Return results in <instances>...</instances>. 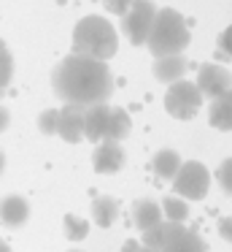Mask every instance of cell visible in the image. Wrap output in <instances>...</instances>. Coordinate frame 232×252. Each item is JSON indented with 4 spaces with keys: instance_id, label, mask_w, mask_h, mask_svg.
I'll list each match as a JSON object with an SVG mask.
<instances>
[{
    "instance_id": "6da1fadb",
    "label": "cell",
    "mask_w": 232,
    "mask_h": 252,
    "mask_svg": "<svg viewBox=\"0 0 232 252\" xmlns=\"http://www.w3.org/2000/svg\"><path fill=\"white\" fill-rule=\"evenodd\" d=\"M52 90L62 103L78 106V109L108 103V98L113 95V73L108 63L70 55L54 65Z\"/></svg>"
},
{
    "instance_id": "7a4b0ae2",
    "label": "cell",
    "mask_w": 232,
    "mask_h": 252,
    "mask_svg": "<svg viewBox=\"0 0 232 252\" xmlns=\"http://www.w3.org/2000/svg\"><path fill=\"white\" fill-rule=\"evenodd\" d=\"M70 46H73V55L108 63L119 49V35L105 17H84L76 25Z\"/></svg>"
},
{
    "instance_id": "3957f363",
    "label": "cell",
    "mask_w": 232,
    "mask_h": 252,
    "mask_svg": "<svg viewBox=\"0 0 232 252\" xmlns=\"http://www.w3.org/2000/svg\"><path fill=\"white\" fill-rule=\"evenodd\" d=\"M189 30L183 22L181 11L176 8H156L154 25L149 30L146 46L154 57H167V55H181L189 46Z\"/></svg>"
},
{
    "instance_id": "277c9868",
    "label": "cell",
    "mask_w": 232,
    "mask_h": 252,
    "mask_svg": "<svg viewBox=\"0 0 232 252\" xmlns=\"http://www.w3.org/2000/svg\"><path fill=\"white\" fill-rule=\"evenodd\" d=\"M210 190V174L203 163L189 160L181 163L178 174L173 176V192L178 198H189V201H203Z\"/></svg>"
},
{
    "instance_id": "5b68a950",
    "label": "cell",
    "mask_w": 232,
    "mask_h": 252,
    "mask_svg": "<svg viewBox=\"0 0 232 252\" xmlns=\"http://www.w3.org/2000/svg\"><path fill=\"white\" fill-rule=\"evenodd\" d=\"M203 106V95L200 90L194 87V82H173L167 84V93H165V109L170 117L176 120H192L197 114V109Z\"/></svg>"
},
{
    "instance_id": "8992f818",
    "label": "cell",
    "mask_w": 232,
    "mask_h": 252,
    "mask_svg": "<svg viewBox=\"0 0 232 252\" xmlns=\"http://www.w3.org/2000/svg\"><path fill=\"white\" fill-rule=\"evenodd\" d=\"M154 17H156V6L151 0H135L132 6L127 8V14H122V30L132 46L146 44L149 30L154 25Z\"/></svg>"
},
{
    "instance_id": "52a82bcc",
    "label": "cell",
    "mask_w": 232,
    "mask_h": 252,
    "mask_svg": "<svg viewBox=\"0 0 232 252\" xmlns=\"http://www.w3.org/2000/svg\"><path fill=\"white\" fill-rule=\"evenodd\" d=\"M194 87L200 90L203 98L213 100V98H219V95H224L227 90H232V73L227 71V68L216 65V63H205V65H200V71H197Z\"/></svg>"
},
{
    "instance_id": "ba28073f",
    "label": "cell",
    "mask_w": 232,
    "mask_h": 252,
    "mask_svg": "<svg viewBox=\"0 0 232 252\" xmlns=\"http://www.w3.org/2000/svg\"><path fill=\"white\" fill-rule=\"evenodd\" d=\"M159 252H208V244L203 241L200 233L173 222V228H170V233H167V239H165Z\"/></svg>"
},
{
    "instance_id": "9c48e42d",
    "label": "cell",
    "mask_w": 232,
    "mask_h": 252,
    "mask_svg": "<svg viewBox=\"0 0 232 252\" xmlns=\"http://www.w3.org/2000/svg\"><path fill=\"white\" fill-rule=\"evenodd\" d=\"M108 114H111V106L108 103L86 106L84 117H81V133H84V138L100 144L105 138V130H108Z\"/></svg>"
},
{
    "instance_id": "30bf717a",
    "label": "cell",
    "mask_w": 232,
    "mask_h": 252,
    "mask_svg": "<svg viewBox=\"0 0 232 252\" xmlns=\"http://www.w3.org/2000/svg\"><path fill=\"white\" fill-rule=\"evenodd\" d=\"M92 165L97 174H116L124 165V149L119 141H100L92 155Z\"/></svg>"
},
{
    "instance_id": "8fae6325",
    "label": "cell",
    "mask_w": 232,
    "mask_h": 252,
    "mask_svg": "<svg viewBox=\"0 0 232 252\" xmlns=\"http://www.w3.org/2000/svg\"><path fill=\"white\" fill-rule=\"evenodd\" d=\"M81 117H84V109L65 103L62 109H59L57 136H59V138H65L68 144H78L81 138H84V133H81Z\"/></svg>"
},
{
    "instance_id": "7c38bea8",
    "label": "cell",
    "mask_w": 232,
    "mask_h": 252,
    "mask_svg": "<svg viewBox=\"0 0 232 252\" xmlns=\"http://www.w3.org/2000/svg\"><path fill=\"white\" fill-rule=\"evenodd\" d=\"M186 71H189V63L181 55H167V57H156L154 60V76L162 84L181 82Z\"/></svg>"
},
{
    "instance_id": "4fadbf2b",
    "label": "cell",
    "mask_w": 232,
    "mask_h": 252,
    "mask_svg": "<svg viewBox=\"0 0 232 252\" xmlns=\"http://www.w3.org/2000/svg\"><path fill=\"white\" fill-rule=\"evenodd\" d=\"M27 217H30V203L22 195H8L0 201V222L5 228H19L27 222Z\"/></svg>"
},
{
    "instance_id": "5bb4252c",
    "label": "cell",
    "mask_w": 232,
    "mask_h": 252,
    "mask_svg": "<svg viewBox=\"0 0 232 252\" xmlns=\"http://www.w3.org/2000/svg\"><path fill=\"white\" fill-rule=\"evenodd\" d=\"M208 122L216 130H232V90L208 103Z\"/></svg>"
},
{
    "instance_id": "9a60e30c",
    "label": "cell",
    "mask_w": 232,
    "mask_h": 252,
    "mask_svg": "<svg viewBox=\"0 0 232 252\" xmlns=\"http://www.w3.org/2000/svg\"><path fill=\"white\" fill-rule=\"evenodd\" d=\"M181 163H183V160L178 158L176 149H159V152L151 158V171H154L162 182H173V176L178 174Z\"/></svg>"
},
{
    "instance_id": "2e32d148",
    "label": "cell",
    "mask_w": 232,
    "mask_h": 252,
    "mask_svg": "<svg viewBox=\"0 0 232 252\" xmlns=\"http://www.w3.org/2000/svg\"><path fill=\"white\" fill-rule=\"evenodd\" d=\"M132 220H135V225H138V230H146V228H151V225L162 222L165 217H162L159 203H154L151 198H140L132 206Z\"/></svg>"
},
{
    "instance_id": "e0dca14e",
    "label": "cell",
    "mask_w": 232,
    "mask_h": 252,
    "mask_svg": "<svg viewBox=\"0 0 232 252\" xmlns=\"http://www.w3.org/2000/svg\"><path fill=\"white\" fill-rule=\"evenodd\" d=\"M116 214H119V203L116 198L111 195H97L92 201V220H95L100 228H111L116 222Z\"/></svg>"
},
{
    "instance_id": "ac0fdd59",
    "label": "cell",
    "mask_w": 232,
    "mask_h": 252,
    "mask_svg": "<svg viewBox=\"0 0 232 252\" xmlns=\"http://www.w3.org/2000/svg\"><path fill=\"white\" fill-rule=\"evenodd\" d=\"M127 133H129V114L124 109H111V114H108V130H105L103 141H122Z\"/></svg>"
},
{
    "instance_id": "d6986e66",
    "label": "cell",
    "mask_w": 232,
    "mask_h": 252,
    "mask_svg": "<svg viewBox=\"0 0 232 252\" xmlns=\"http://www.w3.org/2000/svg\"><path fill=\"white\" fill-rule=\"evenodd\" d=\"M170 228H173V222L162 220V222H156V225H151V228L140 230V247H149V250L159 252L162 244H165V239H167V233H170Z\"/></svg>"
},
{
    "instance_id": "ffe728a7",
    "label": "cell",
    "mask_w": 232,
    "mask_h": 252,
    "mask_svg": "<svg viewBox=\"0 0 232 252\" xmlns=\"http://www.w3.org/2000/svg\"><path fill=\"white\" fill-rule=\"evenodd\" d=\"M159 209H162V217H165L167 222L183 225V220L189 217V206H186V203H183L178 195H167L165 201L159 203Z\"/></svg>"
},
{
    "instance_id": "44dd1931",
    "label": "cell",
    "mask_w": 232,
    "mask_h": 252,
    "mask_svg": "<svg viewBox=\"0 0 232 252\" xmlns=\"http://www.w3.org/2000/svg\"><path fill=\"white\" fill-rule=\"evenodd\" d=\"M11 79H14V57H11V49L5 46V41H0V98L8 90Z\"/></svg>"
},
{
    "instance_id": "7402d4cb",
    "label": "cell",
    "mask_w": 232,
    "mask_h": 252,
    "mask_svg": "<svg viewBox=\"0 0 232 252\" xmlns=\"http://www.w3.org/2000/svg\"><path fill=\"white\" fill-rule=\"evenodd\" d=\"M62 228H65V239H70V241H81V239H86V233H89V222L81 220V217H76V214H65Z\"/></svg>"
},
{
    "instance_id": "603a6c76",
    "label": "cell",
    "mask_w": 232,
    "mask_h": 252,
    "mask_svg": "<svg viewBox=\"0 0 232 252\" xmlns=\"http://www.w3.org/2000/svg\"><path fill=\"white\" fill-rule=\"evenodd\" d=\"M57 122H59V109H46L38 114V130L43 136H57Z\"/></svg>"
},
{
    "instance_id": "cb8c5ba5",
    "label": "cell",
    "mask_w": 232,
    "mask_h": 252,
    "mask_svg": "<svg viewBox=\"0 0 232 252\" xmlns=\"http://www.w3.org/2000/svg\"><path fill=\"white\" fill-rule=\"evenodd\" d=\"M216 179H219L221 187H224L227 195H232V158H227L224 163L219 165V171H216Z\"/></svg>"
},
{
    "instance_id": "d4e9b609",
    "label": "cell",
    "mask_w": 232,
    "mask_h": 252,
    "mask_svg": "<svg viewBox=\"0 0 232 252\" xmlns=\"http://www.w3.org/2000/svg\"><path fill=\"white\" fill-rule=\"evenodd\" d=\"M219 60H232V25L219 35V52H216Z\"/></svg>"
},
{
    "instance_id": "484cf974",
    "label": "cell",
    "mask_w": 232,
    "mask_h": 252,
    "mask_svg": "<svg viewBox=\"0 0 232 252\" xmlns=\"http://www.w3.org/2000/svg\"><path fill=\"white\" fill-rule=\"evenodd\" d=\"M135 0H103V8H105L108 14H116V17H122V14H127V8L132 6Z\"/></svg>"
},
{
    "instance_id": "4316f807",
    "label": "cell",
    "mask_w": 232,
    "mask_h": 252,
    "mask_svg": "<svg viewBox=\"0 0 232 252\" xmlns=\"http://www.w3.org/2000/svg\"><path fill=\"white\" fill-rule=\"evenodd\" d=\"M219 236L232 244V217H221L219 220Z\"/></svg>"
},
{
    "instance_id": "83f0119b",
    "label": "cell",
    "mask_w": 232,
    "mask_h": 252,
    "mask_svg": "<svg viewBox=\"0 0 232 252\" xmlns=\"http://www.w3.org/2000/svg\"><path fill=\"white\" fill-rule=\"evenodd\" d=\"M11 125V111L5 109V106H0V133H5Z\"/></svg>"
},
{
    "instance_id": "f1b7e54d",
    "label": "cell",
    "mask_w": 232,
    "mask_h": 252,
    "mask_svg": "<svg viewBox=\"0 0 232 252\" xmlns=\"http://www.w3.org/2000/svg\"><path fill=\"white\" fill-rule=\"evenodd\" d=\"M138 250H140V241H135V239L124 241V247H122V252H138Z\"/></svg>"
},
{
    "instance_id": "f546056e",
    "label": "cell",
    "mask_w": 232,
    "mask_h": 252,
    "mask_svg": "<svg viewBox=\"0 0 232 252\" xmlns=\"http://www.w3.org/2000/svg\"><path fill=\"white\" fill-rule=\"evenodd\" d=\"M0 252H11V247H8V244H5V241H3V239H0Z\"/></svg>"
},
{
    "instance_id": "4dcf8cb0",
    "label": "cell",
    "mask_w": 232,
    "mask_h": 252,
    "mask_svg": "<svg viewBox=\"0 0 232 252\" xmlns=\"http://www.w3.org/2000/svg\"><path fill=\"white\" fill-rule=\"evenodd\" d=\"M3 168H5V155L0 152V174H3Z\"/></svg>"
},
{
    "instance_id": "1f68e13d",
    "label": "cell",
    "mask_w": 232,
    "mask_h": 252,
    "mask_svg": "<svg viewBox=\"0 0 232 252\" xmlns=\"http://www.w3.org/2000/svg\"><path fill=\"white\" fill-rule=\"evenodd\" d=\"M138 252H154V250H149V247H140V250Z\"/></svg>"
},
{
    "instance_id": "d6a6232c",
    "label": "cell",
    "mask_w": 232,
    "mask_h": 252,
    "mask_svg": "<svg viewBox=\"0 0 232 252\" xmlns=\"http://www.w3.org/2000/svg\"><path fill=\"white\" fill-rule=\"evenodd\" d=\"M68 252H84V250H68Z\"/></svg>"
}]
</instances>
